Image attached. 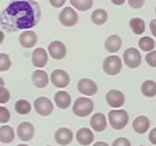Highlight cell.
<instances>
[{
    "mask_svg": "<svg viewBox=\"0 0 156 146\" xmlns=\"http://www.w3.org/2000/svg\"><path fill=\"white\" fill-rule=\"evenodd\" d=\"M42 12L40 5L33 0L12 1L0 13V25L8 32L32 28L40 22Z\"/></svg>",
    "mask_w": 156,
    "mask_h": 146,
    "instance_id": "6da1fadb",
    "label": "cell"
},
{
    "mask_svg": "<svg viewBox=\"0 0 156 146\" xmlns=\"http://www.w3.org/2000/svg\"><path fill=\"white\" fill-rule=\"evenodd\" d=\"M94 103L91 99L80 97L77 98L73 104V113L78 117H87L93 112Z\"/></svg>",
    "mask_w": 156,
    "mask_h": 146,
    "instance_id": "7a4b0ae2",
    "label": "cell"
},
{
    "mask_svg": "<svg viewBox=\"0 0 156 146\" xmlns=\"http://www.w3.org/2000/svg\"><path fill=\"white\" fill-rule=\"evenodd\" d=\"M108 119L110 126L113 129L121 130L127 126L129 116H128L127 112L124 110H112L108 113Z\"/></svg>",
    "mask_w": 156,
    "mask_h": 146,
    "instance_id": "3957f363",
    "label": "cell"
},
{
    "mask_svg": "<svg viewBox=\"0 0 156 146\" xmlns=\"http://www.w3.org/2000/svg\"><path fill=\"white\" fill-rule=\"evenodd\" d=\"M103 70L108 75H117L122 70V60L119 56H108L103 62Z\"/></svg>",
    "mask_w": 156,
    "mask_h": 146,
    "instance_id": "277c9868",
    "label": "cell"
},
{
    "mask_svg": "<svg viewBox=\"0 0 156 146\" xmlns=\"http://www.w3.org/2000/svg\"><path fill=\"white\" fill-rule=\"evenodd\" d=\"M123 60L125 65L130 69H136L140 66L141 63V54L137 48L135 47H128L123 53Z\"/></svg>",
    "mask_w": 156,
    "mask_h": 146,
    "instance_id": "5b68a950",
    "label": "cell"
},
{
    "mask_svg": "<svg viewBox=\"0 0 156 146\" xmlns=\"http://www.w3.org/2000/svg\"><path fill=\"white\" fill-rule=\"evenodd\" d=\"M59 22L66 27L75 26L78 22V14L72 7H65L59 14Z\"/></svg>",
    "mask_w": 156,
    "mask_h": 146,
    "instance_id": "8992f818",
    "label": "cell"
},
{
    "mask_svg": "<svg viewBox=\"0 0 156 146\" xmlns=\"http://www.w3.org/2000/svg\"><path fill=\"white\" fill-rule=\"evenodd\" d=\"M50 81H51L52 85L55 87L64 88L69 84L71 79H69V75L66 71L61 69H57L54 70L52 73L50 74Z\"/></svg>",
    "mask_w": 156,
    "mask_h": 146,
    "instance_id": "52a82bcc",
    "label": "cell"
},
{
    "mask_svg": "<svg viewBox=\"0 0 156 146\" xmlns=\"http://www.w3.org/2000/svg\"><path fill=\"white\" fill-rule=\"evenodd\" d=\"M34 109L41 116H48L54 111V104L46 97H39L34 101Z\"/></svg>",
    "mask_w": 156,
    "mask_h": 146,
    "instance_id": "ba28073f",
    "label": "cell"
},
{
    "mask_svg": "<svg viewBox=\"0 0 156 146\" xmlns=\"http://www.w3.org/2000/svg\"><path fill=\"white\" fill-rule=\"evenodd\" d=\"M77 89L81 95L85 96H93L98 92V85L93 80L81 79L77 84Z\"/></svg>",
    "mask_w": 156,
    "mask_h": 146,
    "instance_id": "9c48e42d",
    "label": "cell"
},
{
    "mask_svg": "<svg viewBox=\"0 0 156 146\" xmlns=\"http://www.w3.org/2000/svg\"><path fill=\"white\" fill-rule=\"evenodd\" d=\"M48 53L50 57L56 60H61L66 56V47L61 41H52L48 45Z\"/></svg>",
    "mask_w": 156,
    "mask_h": 146,
    "instance_id": "30bf717a",
    "label": "cell"
},
{
    "mask_svg": "<svg viewBox=\"0 0 156 146\" xmlns=\"http://www.w3.org/2000/svg\"><path fill=\"white\" fill-rule=\"evenodd\" d=\"M106 101L109 107L118 109V107H121L122 105L124 104V102H125V97H124L123 92H120V90L111 89L107 92Z\"/></svg>",
    "mask_w": 156,
    "mask_h": 146,
    "instance_id": "8fae6325",
    "label": "cell"
},
{
    "mask_svg": "<svg viewBox=\"0 0 156 146\" xmlns=\"http://www.w3.org/2000/svg\"><path fill=\"white\" fill-rule=\"evenodd\" d=\"M34 135V127L31 122H24L22 124L18 125L17 127V137H20L22 141L28 142L31 141Z\"/></svg>",
    "mask_w": 156,
    "mask_h": 146,
    "instance_id": "7c38bea8",
    "label": "cell"
},
{
    "mask_svg": "<svg viewBox=\"0 0 156 146\" xmlns=\"http://www.w3.org/2000/svg\"><path fill=\"white\" fill-rule=\"evenodd\" d=\"M73 140V131L69 128H60L55 133V141L59 145H69Z\"/></svg>",
    "mask_w": 156,
    "mask_h": 146,
    "instance_id": "4fadbf2b",
    "label": "cell"
},
{
    "mask_svg": "<svg viewBox=\"0 0 156 146\" xmlns=\"http://www.w3.org/2000/svg\"><path fill=\"white\" fill-rule=\"evenodd\" d=\"M48 61V54L44 48L37 47L32 53V63L35 68H44Z\"/></svg>",
    "mask_w": 156,
    "mask_h": 146,
    "instance_id": "5bb4252c",
    "label": "cell"
},
{
    "mask_svg": "<svg viewBox=\"0 0 156 146\" xmlns=\"http://www.w3.org/2000/svg\"><path fill=\"white\" fill-rule=\"evenodd\" d=\"M20 45L25 48H31L37 44V33L34 31H31V30H26L20 36Z\"/></svg>",
    "mask_w": 156,
    "mask_h": 146,
    "instance_id": "9a60e30c",
    "label": "cell"
},
{
    "mask_svg": "<svg viewBox=\"0 0 156 146\" xmlns=\"http://www.w3.org/2000/svg\"><path fill=\"white\" fill-rule=\"evenodd\" d=\"M76 140L80 145L88 146L93 143L94 134L90 129L88 128H80L76 132Z\"/></svg>",
    "mask_w": 156,
    "mask_h": 146,
    "instance_id": "2e32d148",
    "label": "cell"
},
{
    "mask_svg": "<svg viewBox=\"0 0 156 146\" xmlns=\"http://www.w3.org/2000/svg\"><path fill=\"white\" fill-rule=\"evenodd\" d=\"M90 125L92 129L96 132H102L107 127V119L106 116L103 113H95L90 119Z\"/></svg>",
    "mask_w": 156,
    "mask_h": 146,
    "instance_id": "e0dca14e",
    "label": "cell"
},
{
    "mask_svg": "<svg viewBox=\"0 0 156 146\" xmlns=\"http://www.w3.org/2000/svg\"><path fill=\"white\" fill-rule=\"evenodd\" d=\"M150 119L147 117V116H138V117L135 118V120L133 122V129L136 131L139 134H143L145 133L150 128Z\"/></svg>",
    "mask_w": 156,
    "mask_h": 146,
    "instance_id": "ac0fdd59",
    "label": "cell"
},
{
    "mask_svg": "<svg viewBox=\"0 0 156 146\" xmlns=\"http://www.w3.org/2000/svg\"><path fill=\"white\" fill-rule=\"evenodd\" d=\"M32 82L37 88H45L49 83L48 74L44 70H35L32 73Z\"/></svg>",
    "mask_w": 156,
    "mask_h": 146,
    "instance_id": "d6986e66",
    "label": "cell"
},
{
    "mask_svg": "<svg viewBox=\"0 0 156 146\" xmlns=\"http://www.w3.org/2000/svg\"><path fill=\"white\" fill-rule=\"evenodd\" d=\"M55 103L56 105L61 110H65L69 109V107L72 103V98L64 90H61V92H56L55 95Z\"/></svg>",
    "mask_w": 156,
    "mask_h": 146,
    "instance_id": "ffe728a7",
    "label": "cell"
},
{
    "mask_svg": "<svg viewBox=\"0 0 156 146\" xmlns=\"http://www.w3.org/2000/svg\"><path fill=\"white\" fill-rule=\"evenodd\" d=\"M122 39L118 35H111L105 41V50L109 53H115L121 48Z\"/></svg>",
    "mask_w": 156,
    "mask_h": 146,
    "instance_id": "44dd1931",
    "label": "cell"
},
{
    "mask_svg": "<svg viewBox=\"0 0 156 146\" xmlns=\"http://www.w3.org/2000/svg\"><path fill=\"white\" fill-rule=\"evenodd\" d=\"M15 139V132L11 126L0 127V142L5 144L12 143Z\"/></svg>",
    "mask_w": 156,
    "mask_h": 146,
    "instance_id": "7402d4cb",
    "label": "cell"
},
{
    "mask_svg": "<svg viewBox=\"0 0 156 146\" xmlns=\"http://www.w3.org/2000/svg\"><path fill=\"white\" fill-rule=\"evenodd\" d=\"M141 92L147 98H153L156 96V82L153 80H147L141 85Z\"/></svg>",
    "mask_w": 156,
    "mask_h": 146,
    "instance_id": "603a6c76",
    "label": "cell"
},
{
    "mask_svg": "<svg viewBox=\"0 0 156 146\" xmlns=\"http://www.w3.org/2000/svg\"><path fill=\"white\" fill-rule=\"evenodd\" d=\"M108 20V14L106 10L104 9H96L92 12L91 14V21L95 25H103Z\"/></svg>",
    "mask_w": 156,
    "mask_h": 146,
    "instance_id": "cb8c5ba5",
    "label": "cell"
},
{
    "mask_svg": "<svg viewBox=\"0 0 156 146\" xmlns=\"http://www.w3.org/2000/svg\"><path fill=\"white\" fill-rule=\"evenodd\" d=\"M129 27L135 35H142L145 30V23L139 17H134L129 21Z\"/></svg>",
    "mask_w": 156,
    "mask_h": 146,
    "instance_id": "d4e9b609",
    "label": "cell"
},
{
    "mask_svg": "<svg viewBox=\"0 0 156 146\" xmlns=\"http://www.w3.org/2000/svg\"><path fill=\"white\" fill-rule=\"evenodd\" d=\"M72 7L77 9L78 11H88L93 6V0H71Z\"/></svg>",
    "mask_w": 156,
    "mask_h": 146,
    "instance_id": "484cf974",
    "label": "cell"
},
{
    "mask_svg": "<svg viewBox=\"0 0 156 146\" xmlns=\"http://www.w3.org/2000/svg\"><path fill=\"white\" fill-rule=\"evenodd\" d=\"M15 111L17 112L20 115H27L31 112V104L29 101L25 100V99H20V100L16 101L15 103Z\"/></svg>",
    "mask_w": 156,
    "mask_h": 146,
    "instance_id": "4316f807",
    "label": "cell"
},
{
    "mask_svg": "<svg viewBox=\"0 0 156 146\" xmlns=\"http://www.w3.org/2000/svg\"><path fill=\"white\" fill-rule=\"evenodd\" d=\"M139 47L144 52H152L155 48V41L151 37H142L138 42Z\"/></svg>",
    "mask_w": 156,
    "mask_h": 146,
    "instance_id": "83f0119b",
    "label": "cell"
},
{
    "mask_svg": "<svg viewBox=\"0 0 156 146\" xmlns=\"http://www.w3.org/2000/svg\"><path fill=\"white\" fill-rule=\"evenodd\" d=\"M12 61L11 58L8 54L5 53H1L0 54V72H5L11 68Z\"/></svg>",
    "mask_w": 156,
    "mask_h": 146,
    "instance_id": "f1b7e54d",
    "label": "cell"
},
{
    "mask_svg": "<svg viewBox=\"0 0 156 146\" xmlns=\"http://www.w3.org/2000/svg\"><path fill=\"white\" fill-rule=\"evenodd\" d=\"M10 117H11V114L9 110L5 107H0V122L5 124L10 120Z\"/></svg>",
    "mask_w": 156,
    "mask_h": 146,
    "instance_id": "f546056e",
    "label": "cell"
},
{
    "mask_svg": "<svg viewBox=\"0 0 156 146\" xmlns=\"http://www.w3.org/2000/svg\"><path fill=\"white\" fill-rule=\"evenodd\" d=\"M145 62L150 67L156 68V51H152L145 55Z\"/></svg>",
    "mask_w": 156,
    "mask_h": 146,
    "instance_id": "4dcf8cb0",
    "label": "cell"
},
{
    "mask_svg": "<svg viewBox=\"0 0 156 146\" xmlns=\"http://www.w3.org/2000/svg\"><path fill=\"white\" fill-rule=\"evenodd\" d=\"M10 98H11V95H10L9 90L5 87H0V103L5 104V103L9 102Z\"/></svg>",
    "mask_w": 156,
    "mask_h": 146,
    "instance_id": "1f68e13d",
    "label": "cell"
},
{
    "mask_svg": "<svg viewBox=\"0 0 156 146\" xmlns=\"http://www.w3.org/2000/svg\"><path fill=\"white\" fill-rule=\"evenodd\" d=\"M112 146H132L130 141L126 137H118L113 141Z\"/></svg>",
    "mask_w": 156,
    "mask_h": 146,
    "instance_id": "d6a6232c",
    "label": "cell"
},
{
    "mask_svg": "<svg viewBox=\"0 0 156 146\" xmlns=\"http://www.w3.org/2000/svg\"><path fill=\"white\" fill-rule=\"evenodd\" d=\"M128 5L132 8H134V9H139V8H141L144 5V0H129Z\"/></svg>",
    "mask_w": 156,
    "mask_h": 146,
    "instance_id": "836d02e7",
    "label": "cell"
},
{
    "mask_svg": "<svg viewBox=\"0 0 156 146\" xmlns=\"http://www.w3.org/2000/svg\"><path fill=\"white\" fill-rule=\"evenodd\" d=\"M49 3L55 8H60L65 5L64 0H49Z\"/></svg>",
    "mask_w": 156,
    "mask_h": 146,
    "instance_id": "e575fe53",
    "label": "cell"
},
{
    "mask_svg": "<svg viewBox=\"0 0 156 146\" xmlns=\"http://www.w3.org/2000/svg\"><path fill=\"white\" fill-rule=\"evenodd\" d=\"M149 140H150V142H151L152 144H154V145H156V128L152 129V130L150 131Z\"/></svg>",
    "mask_w": 156,
    "mask_h": 146,
    "instance_id": "d590c367",
    "label": "cell"
},
{
    "mask_svg": "<svg viewBox=\"0 0 156 146\" xmlns=\"http://www.w3.org/2000/svg\"><path fill=\"white\" fill-rule=\"evenodd\" d=\"M150 29H151L152 35L156 38V20L151 21V23H150Z\"/></svg>",
    "mask_w": 156,
    "mask_h": 146,
    "instance_id": "8d00e7d4",
    "label": "cell"
},
{
    "mask_svg": "<svg viewBox=\"0 0 156 146\" xmlns=\"http://www.w3.org/2000/svg\"><path fill=\"white\" fill-rule=\"evenodd\" d=\"M93 146H109L108 144L106 143V142H96V143L93 144Z\"/></svg>",
    "mask_w": 156,
    "mask_h": 146,
    "instance_id": "74e56055",
    "label": "cell"
},
{
    "mask_svg": "<svg viewBox=\"0 0 156 146\" xmlns=\"http://www.w3.org/2000/svg\"><path fill=\"white\" fill-rule=\"evenodd\" d=\"M111 2H112L113 5L121 6V5H124V3H125V0H121V1H115V0H111Z\"/></svg>",
    "mask_w": 156,
    "mask_h": 146,
    "instance_id": "f35d334b",
    "label": "cell"
},
{
    "mask_svg": "<svg viewBox=\"0 0 156 146\" xmlns=\"http://www.w3.org/2000/svg\"><path fill=\"white\" fill-rule=\"evenodd\" d=\"M3 40H5V33L0 30V45H1V43L3 42Z\"/></svg>",
    "mask_w": 156,
    "mask_h": 146,
    "instance_id": "ab89813d",
    "label": "cell"
},
{
    "mask_svg": "<svg viewBox=\"0 0 156 146\" xmlns=\"http://www.w3.org/2000/svg\"><path fill=\"white\" fill-rule=\"evenodd\" d=\"M0 87H5V81L2 77H0Z\"/></svg>",
    "mask_w": 156,
    "mask_h": 146,
    "instance_id": "60d3db41",
    "label": "cell"
},
{
    "mask_svg": "<svg viewBox=\"0 0 156 146\" xmlns=\"http://www.w3.org/2000/svg\"><path fill=\"white\" fill-rule=\"evenodd\" d=\"M16 146H29V145H26V144H18V145Z\"/></svg>",
    "mask_w": 156,
    "mask_h": 146,
    "instance_id": "b9f144b4",
    "label": "cell"
},
{
    "mask_svg": "<svg viewBox=\"0 0 156 146\" xmlns=\"http://www.w3.org/2000/svg\"><path fill=\"white\" fill-rule=\"evenodd\" d=\"M46 146H51V145H46Z\"/></svg>",
    "mask_w": 156,
    "mask_h": 146,
    "instance_id": "7bdbcfd3",
    "label": "cell"
},
{
    "mask_svg": "<svg viewBox=\"0 0 156 146\" xmlns=\"http://www.w3.org/2000/svg\"><path fill=\"white\" fill-rule=\"evenodd\" d=\"M155 12H156V8H155Z\"/></svg>",
    "mask_w": 156,
    "mask_h": 146,
    "instance_id": "ee69618b",
    "label": "cell"
},
{
    "mask_svg": "<svg viewBox=\"0 0 156 146\" xmlns=\"http://www.w3.org/2000/svg\"><path fill=\"white\" fill-rule=\"evenodd\" d=\"M140 146H144V145H140Z\"/></svg>",
    "mask_w": 156,
    "mask_h": 146,
    "instance_id": "f6af8a7d",
    "label": "cell"
}]
</instances>
